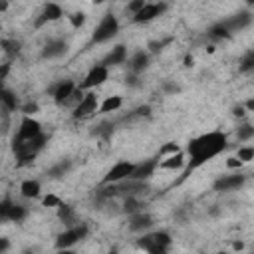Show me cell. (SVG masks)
I'll list each match as a JSON object with an SVG mask.
<instances>
[{
  "instance_id": "cell-1",
  "label": "cell",
  "mask_w": 254,
  "mask_h": 254,
  "mask_svg": "<svg viewBox=\"0 0 254 254\" xmlns=\"http://www.w3.org/2000/svg\"><path fill=\"white\" fill-rule=\"evenodd\" d=\"M228 145V137L222 133V131H208V133H202L198 137H194L189 147H187V153H189V167H187V175L194 169H198L200 165H204L206 161H210L212 157H216L218 153H222ZM183 175V177H187Z\"/></svg>"
},
{
  "instance_id": "cell-2",
  "label": "cell",
  "mask_w": 254,
  "mask_h": 254,
  "mask_svg": "<svg viewBox=\"0 0 254 254\" xmlns=\"http://www.w3.org/2000/svg\"><path fill=\"white\" fill-rule=\"evenodd\" d=\"M137 246L151 252V254H163L171 248V236L165 230L149 232V234H143V238L137 240Z\"/></svg>"
},
{
  "instance_id": "cell-3",
  "label": "cell",
  "mask_w": 254,
  "mask_h": 254,
  "mask_svg": "<svg viewBox=\"0 0 254 254\" xmlns=\"http://www.w3.org/2000/svg\"><path fill=\"white\" fill-rule=\"evenodd\" d=\"M117 32H119V20H117V16L113 12H107L99 20V24H97V28H95V32L91 36V42H95V44L107 42L113 36H117Z\"/></svg>"
},
{
  "instance_id": "cell-4",
  "label": "cell",
  "mask_w": 254,
  "mask_h": 254,
  "mask_svg": "<svg viewBox=\"0 0 254 254\" xmlns=\"http://www.w3.org/2000/svg\"><path fill=\"white\" fill-rule=\"evenodd\" d=\"M87 236V226L85 224H75L67 230H64L62 234H58V240H56V248L60 250H65V248H71L75 242H79L81 238Z\"/></svg>"
},
{
  "instance_id": "cell-5",
  "label": "cell",
  "mask_w": 254,
  "mask_h": 254,
  "mask_svg": "<svg viewBox=\"0 0 254 254\" xmlns=\"http://www.w3.org/2000/svg\"><path fill=\"white\" fill-rule=\"evenodd\" d=\"M97 107H99V101H97V95L87 91L81 95V99L75 103L73 107V119H85L93 113H97Z\"/></svg>"
},
{
  "instance_id": "cell-6",
  "label": "cell",
  "mask_w": 254,
  "mask_h": 254,
  "mask_svg": "<svg viewBox=\"0 0 254 254\" xmlns=\"http://www.w3.org/2000/svg\"><path fill=\"white\" fill-rule=\"evenodd\" d=\"M165 10H167L165 2H145V6L133 16V22L135 24H147V22L155 20L157 16H161Z\"/></svg>"
},
{
  "instance_id": "cell-7",
  "label": "cell",
  "mask_w": 254,
  "mask_h": 254,
  "mask_svg": "<svg viewBox=\"0 0 254 254\" xmlns=\"http://www.w3.org/2000/svg\"><path fill=\"white\" fill-rule=\"evenodd\" d=\"M133 163L131 161H117L103 177V185H109V183H121L125 179H129L131 171H133Z\"/></svg>"
},
{
  "instance_id": "cell-8",
  "label": "cell",
  "mask_w": 254,
  "mask_h": 254,
  "mask_svg": "<svg viewBox=\"0 0 254 254\" xmlns=\"http://www.w3.org/2000/svg\"><path fill=\"white\" fill-rule=\"evenodd\" d=\"M107 75H109V67L97 64V65H93V67L87 71V75L83 77V81H81L79 87H81V89H93V87L101 85V83L107 79Z\"/></svg>"
},
{
  "instance_id": "cell-9",
  "label": "cell",
  "mask_w": 254,
  "mask_h": 254,
  "mask_svg": "<svg viewBox=\"0 0 254 254\" xmlns=\"http://www.w3.org/2000/svg\"><path fill=\"white\" fill-rule=\"evenodd\" d=\"M246 183V175H240V173H234V175H224V177H218L214 181V190L218 192H226V190H238L242 185Z\"/></svg>"
},
{
  "instance_id": "cell-10",
  "label": "cell",
  "mask_w": 254,
  "mask_h": 254,
  "mask_svg": "<svg viewBox=\"0 0 254 254\" xmlns=\"http://www.w3.org/2000/svg\"><path fill=\"white\" fill-rule=\"evenodd\" d=\"M40 133H42V125H40V121H36L32 115H24L22 121H20L16 139H20V141H28V139H32V137H36V135H40Z\"/></svg>"
},
{
  "instance_id": "cell-11",
  "label": "cell",
  "mask_w": 254,
  "mask_h": 254,
  "mask_svg": "<svg viewBox=\"0 0 254 254\" xmlns=\"http://www.w3.org/2000/svg\"><path fill=\"white\" fill-rule=\"evenodd\" d=\"M62 16H64V10H62V6H60V4H56V2H48V4L42 8L40 16L36 18L34 26H36V28H40V26H44V24H50V22H58Z\"/></svg>"
},
{
  "instance_id": "cell-12",
  "label": "cell",
  "mask_w": 254,
  "mask_h": 254,
  "mask_svg": "<svg viewBox=\"0 0 254 254\" xmlns=\"http://www.w3.org/2000/svg\"><path fill=\"white\" fill-rule=\"evenodd\" d=\"M157 167H159V157H155V159H147V161H143V163H139V165L133 167L129 179H135V181H147V179H151V177L155 175Z\"/></svg>"
},
{
  "instance_id": "cell-13",
  "label": "cell",
  "mask_w": 254,
  "mask_h": 254,
  "mask_svg": "<svg viewBox=\"0 0 254 254\" xmlns=\"http://www.w3.org/2000/svg\"><path fill=\"white\" fill-rule=\"evenodd\" d=\"M75 81H71V79H64V81H60L56 87H54V91H52V95H54V101L58 103V105H65L67 101H69V97H71V93L75 91Z\"/></svg>"
},
{
  "instance_id": "cell-14",
  "label": "cell",
  "mask_w": 254,
  "mask_h": 254,
  "mask_svg": "<svg viewBox=\"0 0 254 254\" xmlns=\"http://www.w3.org/2000/svg\"><path fill=\"white\" fill-rule=\"evenodd\" d=\"M250 22H252V12L250 10H242V12L234 14V16H230L228 20H224L222 24L230 32H238V30H244L246 26H250Z\"/></svg>"
},
{
  "instance_id": "cell-15",
  "label": "cell",
  "mask_w": 254,
  "mask_h": 254,
  "mask_svg": "<svg viewBox=\"0 0 254 254\" xmlns=\"http://www.w3.org/2000/svg\"><path fill=\"white\" fill-rule=\"evenodd\" d=\"M151 226H153V218H151V214H147V212H143V210L131 214L129 230H133V232H143V230H147V228H151Z\"/></svg>"
},
{
  "instance_id": "cell-16",
  "label": "cell",
  "mask_w": 254,
  "mask_h": 254,
  "mask_svg": "<svg viewBox=\"0 0 254 254\" xmlns=\"http://www.w3.org/2000/svg\"><path fill=\"white\" fill-rule=\"evenodd\" d=\"M185 163H187V155L179 149L177 153H173V155H167L161 163H159V169H169V171H179V169H183L185 167Z\"/></svg>"
},
{
  "instance_id": "cell-17",
  "label": "cell",
  "mask_w": 254,
  "mask_h": 254,
  "mask_svg": "<svg viewBox=\"0 0 254 254\" xmlns=\"http://www.w3.org/2000/svg\"><path fill=\"white\" fill-rule=\"evenodd\" d=\"M65 52H67V44H65L64 40H50V42L44 46V50H42V58L52 60V58L64 56Z\"/></svg>"
},
{
  "instance_id": "cell-18",
  "label": "cell",
  "mask_w": 254,
  "mask_h": 254,
  "mask_svg": "<svg viewBox=\"0 0 254 254\" xmlns=\"http://www.w3.org/2000/svg\"><path fill=\"white\" fill-rule=\"evenodd\" d=\"M125 58H127V50H125V46L117 44V46H115V48H111V52L101 60V65H105V67L119 65V64H123V62H125Z\"/></svg>"
},
{
  "instance_id": "cell-19",
  "label": "cell",
  "mask_w": 254,
  "mask_h": 254,
  "mask_svg": "<svg viewBox=\"0 0 254 254\" xmlns=\"http://www.w3.org/2000/svg\"><path fill=\"white\" fill-rule=\"evenodd\" d=\"M149 60H151V54H149V52H143V50L135 52L133 58L129 60V67H131V71H133V73H139V71L147 69Z\"/></svg>"
},
{
  "instance_id": "cell-20",
  "label": "cell",
  "mask_w": 254,
  "mask_h": 254,
  "mask_svg": "<svg viewBox=\"0 0 254 254\" xmlns=\"http://www.w3.org/2000/svg\"><path fill=\"white\" fill-rule=\"evenodd\" d=\"M0 105H2V109H4L6 113L18 109V99H16V95H14L8 87H4V83H0Z\"/></svg>"
},
{
  "instance_id": "cell-21",
  "label": "cell",
  "mask_w": 254,
  "mask_h": 254,
  "mask_svg": "<svg viewBox=\"0 0 254 254\" xmlns=\"http://www.w3.org/2000/svg\"><path fill=\"white\" fill-rule=\"evenodd\" d=\"M121 105H123V97L121 95H109L99 103L97 113H111V111H117Z\"/></svg>"
},
{
  "instance_id": "cell-22",
  "label": "cell",
  "mask_w": 254,
  "mask_h": 254,
  "mask_svg": "<svg viewBox=\"0 0 254 254\" xmlns=\"http://www.w3.org/2000/svg\"><path fill=\"white\" fill-rule=\"evenodd\" d=\"M40 190H42V187H40V183L34 181V179H26V181H22V185H20V192H22V196H26V198H36V196H40Z\"/></svg>"
},
{
  "instance_id": "cell-23",
  "label": "cell",
  "mask_w": 254,
  "mask_h": 254,
  "mask_svg": "<svg viewBox=\"0 0 254 254\" xmlns=\"http://www.w3.org/2000/svg\"><path fill=\"white\" fill-rule=\"evenodd\" d=\"M206 36H208V38H212V40H228V38L232 36V32H230L222 22H218V24H214V26H210V28H208Z\"/></svg>"
},
{
  "instance_id": "cell-24",
  "label": "cell",
  "mask_w": 254,
  "mask_h": 254,
  "mask_svg": "<svg viewBox=\"0 0 254 254\" xmlns=\"http://www.w3.org/2000/svg\"><path fill=\"white\" fill-rule=\"evenodd\" d=\"M69 169H71V161H69V159H62V161H58L54 167L48 169V175H50L52 179H60V177H64Z\"/></svg>"
},
{
  "instance_id": "cell-25",
  "label": "cell",
  "mask_w": 254,
  "mask_h": 254,
  "mask_svg": "<svg viewBox=\"0 0 254 254\" xmlns=\"http://www.w3.org/2000/svg\"><path fill=\"white\" fill-rule=\"evenodd\" d=\"M0 48L4 50V54H8L10 58H14V56H18V54H20V50H22V44H20L18 40L6 38V40H2V42H0Z\"/></svg>"
},
{
  "instance_id": "cell-26",
  "label": "cell",
  "mask_w": 254,
  "mask_h": 254,
  "mask_svg": "<svg viewBox=\"0 0 254 254\" xmlns=\"http://www.w3.org/2000/svg\"><path fill=\"white\" fill-rule=\"evenodd\" d=\"M26 214H28V210L22 206V204H10V208H8V218L6 220H12V222H20V220H24L26 218Z\"/></svg>"
},
{
  "instance_id": "cell-27",
  "label": "cell",
  "mask_w": 254,
  "mask_h": 254,
  "mask_svg": "<svg viewBox=\"0 0 254 254\" xmlns=\"http://www.w3.org/2000/svg\"><path fill=\"white\" fill-rule=\"evenodd\" d=\"M56 208H58V218H60V220H64V222H67V224H71V222H73V216H75V212H73V208H71L69 204H65V202H60Z\"/></svg>"
},
{
  "instance_id": "cell-28",
  "label": "cell",
  "mask_w": 254,
  "mask_h": 254,
  "mask_svg": "<svg viewBox=\"0 0 254 254\" xmlns=\"http://www.w3.org/2000/svg\"><path fill=\"white\" fill-rule=\"evenodd\" d=\"M141 206H143V204L139 202L137 196H127L125 202H123V212H127V214H135V212L141 210Z\"/></svg>"
},
{
  "instance_id": "cell-29",
  "label": "cell",
  "mask_w": 254,
  "mask_h": 254,
  "mask_svg": "<svg viewBox=\"0 0 254 254\" xmlns=\"http://www.w3.org/2000/svg\"><path fill=\"white\" fill-rule=\"evenodd\" d=\"M252 69H254V52L250 50V52H246V56L240 60V64H238V71L246 73V71H252Z\"/></svg>"
},
{
  "instance_id": "cell-30",
  "label": "cell",
  "mask_w": 254,
  "mask_h": 254,
  "mask_svg": "<svg viewBox=\"0 0 254 254\" xmlns=\"http://www.w3.org/2000/svg\"><path fill=\"white\" fill-rule=\"evenodd\" d=\"M171 42H173V38H165V40H151V42L147 44L149 54H159V52H163V50H165V46H169Z\"/></svg>"
},
{
  "instance_id": "cell-31",
  "label": "cell",
  "mask_w": 254,
  "mask_h": 254,
  "mask_svg": "<svg viewBox=\"0 0 254 254\" xmlns=\"http://www.w3.org/2000/svg\"><path fill=\"white\" fill-rule=\"evenodd\" d=\"M236 137H238V141H250V139L254 137V127H252L250 123L240 125L238 131H236Z\"/></svg>"
},
{
  "instance_id": "cell-32",
  "label": "cell",
  "mask_w": 254,
  "mask_h": 254,
  "mask_svg": "<svg viewBox=\"0 0 254 254\" xmlns=\"http://www.w3.org/2000/svg\"><path fill=\"white\" fill-rule=\"evenodd\" d=\"M236 157H238L242 163H250V161L254 159V147H250V145H246V147H240Z\"/></svg>"
},
{
  "instance_id": "cell-33",
  "label": "cell",
  "mask_w": 254,
  "mask_h": 254,
  "mask_svg": "<svg viewBox=\"0 0 254 254\" xmlns=\"http://www.w3.org/2000/svg\"><path fill=\"white\" fill-rule=\"evenodd\" d=\"M179 151V145L177 143H165L161 149H159V157H167V155H173V153H177Z\"/></svg>"
},
{
  "instance_id": "cell-34",
  "label": "cell",
  "mask_w": 254,
  "mask_h": 254,
  "mask_svg": "<svg viewBox=\"0 0 254 254\" xmlns=\"http://www.w3.org/2000/svg\"><path fill=\"white\" fill-rule=\"evenodd\" d=\"M69 22H71L73 28H81V26L85 24V14H83V12H73V14L69 16Z\"/></svg>"
},
{
  "instance_id": "cell-35",
  "label": "cell",
  "mask_w": 254,
  "mask_h": 254,
  "mask_svg": "<svg viewBox=\"0 0 254 254\" xmlns=\"http://www.w3.org/2000/svg\"><path fill=\"white\" fill-rule=\"evenodd\" d=\"M145 2H147V0H131V2L127 4V12H129L131 16H135V14L145 6Z\"/></svg>"
},
{
  "instance_id": "cell-36",
  "label": "cell",
  "mask_w": 254,
  "mask_h": 254,
  "mask_svg": "<svg viewBox=\"0 0 254 254\" xmlns=\"http://www.w3.org/2000/svg\"><path fill=\"white\" fill-rule=\"evenodd\" d=\"M60 202H62V198L56 196V194H46L44 196V206H58Z\"/></svg>"
},
{
  "instance_id": "cell-37",
  "label": "cell",
  "mask_w": 254,
  "mask_h": 254,
  "mask_svg": "<svg viewBox=\"0 0 254 254\" xmlns=\"http://www.w3.org/2000/svg\"><path fill=\"white\" fill-rule=\"evenodd\" d=\"M10 200H0V220H6L8 218V208H10Z\"/></svg>"
},
{
  "instance_id": "cell-38",
  "label": "cell",
  "mask_w": 254,
  "mask_h": 254,
  "mask_svg": "<svg viewBox=\"0 0 254 254\" xmlns=\"http://www.w3.org/2000/svg\"><path fill=\"white\" fill-rule=\"evenodd\" d=\"M242 165H244V163H242L238 157H228V159H226V167H228V169H240Z\"/></svg>"
},
{
  "instance_id": "cell-39",
  "label": "cell",
  "mask_w": 254,
  "mask_h": 254,
  "mask_svg": "<svg viewBox=\"0 0 254 254\" xmlns=\"http://www.w3.org/2000/svg\"><path fill=\"white\" fill-rule=\"evenodd\" d=\"M10 69H12V65L6 62V64H0V83H4V79L8 77V73H10Z\"/></svg>"
},
{
  "instance_id": "cell-40",
  "label": "cell",
  "mask_w": 254,
  "mask_h": 254,
  "mask_svg": "<svg viewBox=\"0 0 254 254\" xmlns=\"http://www.w3.org/2000/svg\"><path fill=\"white\" fill-rule=\"evenodd\" d=\"M36 111H38V103H28V105L22 107V113H24V115H32V113H36Z\"/></svg>"
},
{
  "instance_id": "cell-41",
  "label": "cell",
  "mask_w": 254,
  "mask_h": 254,
  "mask_svg": "<svg viewBox=\"0 0 254 254\" xmlns=\"http://www.w3.org/2000/svg\"><path fill=\"white\" fill-rule=\"evenodd\" d=\"M232 115H234V117H238V119H244L246 109H244L242 105H236V107H232Z\"/></svg>"
},
{
  "instance_id": "cell-42",
  "label": "cell",
  "mask_w": 254,
  "mask_h": 254,
  "mask_svg": "<svg viewBox=\"0 0 254 254\" xmlns=\"http://www.w3.org/2000/svg\"><path fill=\"white\" fill-rule=\"evenodd\" d=\"M149 113H151V107H149V105H139V107L135 109V115H139V117H141V115H149Z\"/></svg>"
},
{
  "instance_id": "cell-43",
  "label": "cell",
  "mask_w": 254,
  "mask_h": 254,
  "mask_svg": "<svg viewBox=\"0 0 254 254\" xmlns=\"http://www.w3.org/2000/svg\"><path fill=\"white\" fill-rule=\"evenodd\" d=\"M181 87L177 85V83H165V91H169V93H175V91H179Z\"/></svg>"
},
{
  "instance_id": "cell-44",
  "label": "cell",
  "mask_w": 254,
  "mask_h": 254,
  "mask_svg": "<svg viewBox=\"0 0 254 254\" xmlns=\"http://www.w3.org/2000/svg\"><path fill=\"white\" fill-rule=\"evenodd\" d=\"M10 248V240L8 238H0V252H6Z\"/></svg>"
},
{
  "instance_id": "cell-45",
  "label": "cell",
  "mask_w": 254,
  "mask_h": 254,
  "mask_svg": "<svg viewBox=\"0 0 254 254\" xmlns=\"http://www.w3.org/2000/svg\"><path fill=\"white\" fill-rule=\"evenodd\" d=\"M127 83H129V85H137V83H139V81H137V75H129V77H127Z\"/></svg>"
},
{
  "instance_id": "cell-46",
  "label": "cell",
  "mask_w": 254,
  "mask_h": 254,
  "mask_svg": "<svg viewBox=\"0 0 254 254\" xmlns=\"http://www.w3.org/2000/svg\"><path fill=\"white\" fill-rule=\"evenodd\" d=\"M244 109H246V111H252V109H254V99H248V101H246V107H244Z\"/></svg>"
},
{
  "instance_id": "cell-47",
  "label": "cell",
  "mask_w": 254,
  "mask_h": 254,
  "mask_svg": "<svg viewBox=\"0 0 254 254\" xmlns=\"http://www.w3.org/2000/svg\"><path fill=\"white\" fill-rule=\"evenodd\" d=\"M192 62H194V60H192V56H187V58H185V65H187V67H190V65H192Z\"/></svg>"
},
{
  "instance_id": "cell-48",
  "label": "cell",
  "mask_w": 254,
  "mask_h": 254,
  "mask_svg": "<svg viewBox=\"0 0 254 254\" xmlns=\"http://www.w3.org/2000/svg\"><path fill=\"white\" fill-rule=\"evenodd\" d=\"M8 8V0H0V12H4Z\"/></svg>"
},
{
  "instance_id": "cell-49",
  "label": "cell",
  "mask_w": 254,
  "mask_h": 254,
  "mask_svg": "<svg viewBox=\"0 0 254 254\" xmlns=\"http://www.w3.org/2000/svg\"><path fill=\"white\" fill-rule=\"evenodd\" d=\"M93 4H103V2H107V0H91Z\"/></svg>"
}]
</instances>
